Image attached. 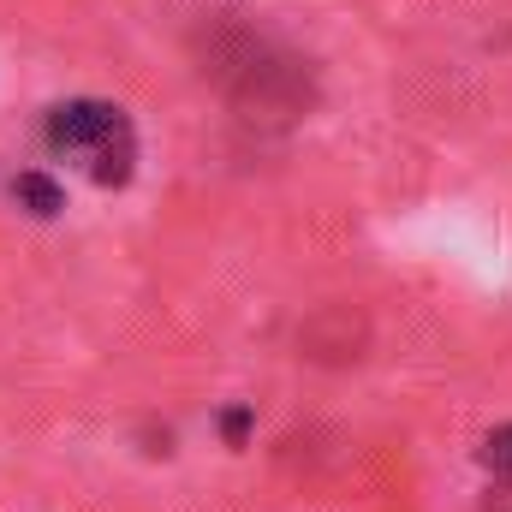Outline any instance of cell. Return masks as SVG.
Segmentation results:
<instances>
[{
	"mask_svg": "<svg viewBox=\"0 0 512 512\" xmlns=\"http://www.w3.org/2000/svg\"><path fill=\"white\" fill-rule=\"evenodd\" d=\"M48 149L96 185H126L137 173V131L114 102H66L48 114Z\"/></svg>",
	"mask_w": 512,
	"mask_h": 512,
	"instance_id": "1",
	"label": "cell"
},
{
	"mask_svg": "<svg viewBox=\"0 0 512 512\" xmlns=\"http://www.w3.org/2000/svg\"><path fill=\"white\" fill-rule=\"evenodd\" d=\"M12 191H18V203H24L30 215H60V203H66V197H60V185H54L48 173H18V185H12Z\"/></svg>",
	"mask_w": 512,
	"mask_h": 512,
	"instance_id": "2",
	"label": "cell"
},
{
	"mask_svg": "<svg viewBox=\"0 0 512 512\" xmlns=\"http://www.w3.org/2000/svg\"><path fill=\"white\" fill-rule=\"evenodd\" d=\"M483 465H489L501 483H512V423H501V429L483 441Z\"/></svg>",
	"mask_w": 512,
	"mask_h": 512,
	"instance_id": "3",
	"label": "cell"
},
{
	"mask_svg": "<svg viewBox=\"0 0 512 512\" xmlns=\"http://www.w3.org/2000/svg\"><path fill=\"white\" fill-rule=\"evenodd\" d=\"M483 512H512V483H501V489H489V507Z\"/></svg>",
	"mask_w": 512,
	"mask_h": 512,
	"instance_id": "4",
	"label": "cell"
}]
</instances>
